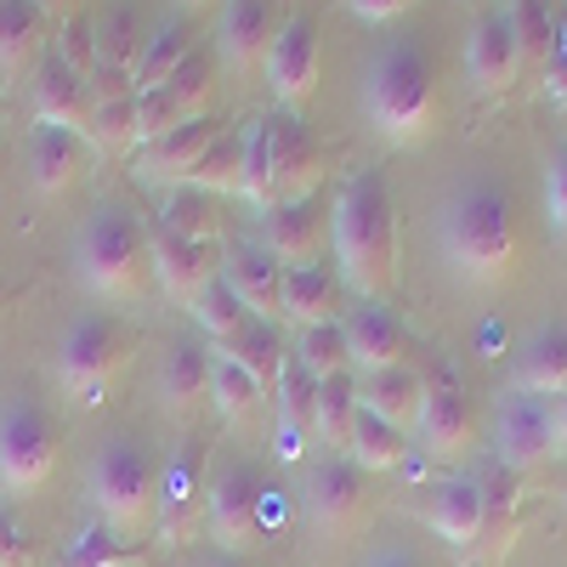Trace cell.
Returning <instances> with one entry per match:
<instances>
[{"instance_id": "obj_1", "label": "cell", "mask_w": 567, "mask_h": 567, "mask_svg": "<svg viewBox=\"0 0 567 567\" xmlns=\"http://www.w3.org/2000/svg\"><path fill=\"white\" fill-rule=\"evenodd\" d=\"M329 227H336V272L363 301H386L398 290V210L381 165L352 171L341 182Z\"/></svg>"}, {"instance_id": "obj_2", "label": "cell", "mask_w": 567, "mask_h": 567, "mask_svg": "<svg viewBox=\"0 0 567 567\" xmlns=\"http://www.w3.org/2000/svg\"><path fill=\"white\" fill-rule=\"evenodd\" d=\"M443 261L471 290H494L516 272V216L494 182H465L437 210Z\"/></svg>"}, {"instance_id": "obj_3", "label": "cell", "mask_w": 567, "mask_h": 567, "mask_svg": "<svg viewBox=\"0 0 567 567\" xmlns=\"http://www.w3.org/2000/svg\"><path fill=\"white\" fill-rule=\"evenodd\" d=\"M363 120L374 136H386L392 148H420L437 136L443 97H437V69L414 40H386L363 69Z\"/></svg>"}, {"instance_id": "obj_4", "label": "cell", "mask_w": 567, "mask_h": 567, "mask_svg": "<svg viewBox=\"0 0 567 567\" xmlns=\"http://www.w3.org/2000/svg\"><path fill=\"white\" fill-rule=\"evenodd\" d=\"M148 227H142L125 205H97L80 233H74V272L85 284V296H97L103 307H131L148 296Z\"/></svg>"}, {"instance_id": "obj_5", "label": "cell", "mask_w": 567, "mask_h": 567, "mask_svg": "<svg viewBox=\"0 0 567 567\" xmlns=\"http://www.w3.org/2000/svg\"><path fill=\"white\" fill-rule=\"evenodd\" d=\"M85 494L103 528H114L120 539H136L148 534L159 511V465L136 437H109L85 465Z\"/></svg>"}, {"instance_id": "obj_6", "label": "cell", "mask_w": 567, "mask_h": 567, "mask_svg": "<svg viewBox=\"0 0 567 567\" xmlns=\"http://www.w3.org/2000/svg\"><path fill=\"white\" fill-rule=\"evenodd\" d=\"M136 336L114 318V312H80L63 329V347H58V381L69 398L80 403H103L109 386L120 381V369L131 363Z\"/></svg>"}, {"instance_id": "obj_7", "label": "cell", "mask_w": 567, "mask_h": 567, "mask_svg": "<svg viewBox=\"0 0 567 567\" xmlns=\"http://www.w3.org/2000/svg\"><path fill=\"white\" fill-rule=\"evenodd\" d=\"M52 465H58V420L23 392L0 398V494L12 499L40 494Z\"/></svg>"}, {"instance_id": "obj_8", "label": "cell", "mask_w": 567, "mask_h": 567, "mask_svg": "<svg viewBox=\"0 0 567 567\" xmlns=\"http://www.w3.org/2000/svg\"><path fill=\"white\" fill-rule=\"evenodd\" d=\"M261 499H267V483L250 460H221L210 471V494H205V523L216 534V545L227 556H245L261 545L267 523H261Z\"/></svg>"}, {"instance_id": "obj_9", "label": "cell", "mask_w": 567, "mask_h": 567, "mask_svg": "<svg viewBox=\"0 0 567 567\" xmlns=\"http://www.w3.org/2000/svg\"><path fill=\"white\" fill-rule=\"evenodd\" d=\"M216 103V58L205 45H194V58H187L165 85L154 91H136V142H154L187 120H205Z\"/></svg>"}, {"instance_id": "obj_10", "label": "cell", "mask_w": 567, "mask_h": 567, "mask_svg": "<svg viewBox=\"0 0 567 567\" xmlns=\"http://www.w3.org/2000/svg\"><path fill=\"white\" fill-rule=\"evenodd\" d=\"M318 63H323L318 23H312L307 12L284 18V23H278V34H272V45H267V58H261V69H267V85H272L278 109L301 114V103L318 91Z\"/></svg>"}, {"instance_id": "obj_11", "label": "cell", "mask_w": 567, "mask_h": 567, "mask_svg": "<svg viewBox=\"0 0 567 567\" xmlns=\"http://www.w3.org/2000/svg\"><path fill=\"white\" fill-rule=\"evenodd\" d=\"M267 131H272V194L278 199H312L318 187H323V176H329L323 142L290 109H272L267 114Z\"/></svg>"}, {"instance_id": "obj_12", "label": "cell", "mask_w": 567, "mask_h": 567, "mask_svg": "<svg viewBox=\"0 0 567 567\" xmlns=\"http://www.w3.org/2000/svg\"><path fill=\"white\" fill-rule=\"evenodd\" d=\"M494 449L505 471H534L556 454V409L534 392H505L494 420Z\"/></svg>"}, {"instance_id": "obj_13", "label": "cell", "mask_w": 567, "mask_h": 567, "mask_svg": "<svg viewBox=\"0 0 567 567\" xmlns=\"http://www.w3.org/2000/svg\"><path fill=\"white\" fill-rule=\"evenodd\" d=\"M205 494H210V471H205V449H176L159 471V511L154 528L165 545H187L205 516Z\"/></svg>"}, {"instance_id": "obj_14", "label": "cell", "mask_w": 567, "mask_h": 567, "mask_svg": "<svg viewBox=\"0 0 567 567\" xmlns=\"http://www.w3.org/2000/svg\"><path fill=\"white\" fill-rule=\"evenodd\" d=\"M148 250H154L159 290L176 307H187V312H194V301L221 278V250L216 245H199V239H182V233H171V227H154L148 233Z\"/></svg>"}, {"instance_id": "obj_15", "label": "cell", "mask_w": 567, "mask_h": 567, "mask_svg": "<svg viewBox=\"0 0 567 567\" xmlns=\"http://www.w3.org/2000/svg\"><path fill=\"white\" fill-rule=\"evenodd\" d=\"M301 505H307V523L318 534H347L358 516H363V471L347 460V454H323L312 471H307V488H301Z\"/></svg>"}, {"instance_id": "obj_16", "label": "cell", "mask_w": 567, "mask_h": 567, "mask_svg": "<svg viewBox=\"0 0 567 567\" xmlns=\"http://www.w3.org/2000/svg\"><path fill=\"white\" fill-rule=\"evenodd\" d=\"M323 239H329V216H323V199H278L272 210H261V245L272 250V261L284 267H307L323 256Z\"/></svg>"}, {"instance_id": "obj_17", "label": "cell", "mask_w": 567, "mask_h": 567, "mask_svg": "<svg viewBox=\"0 0 567 567\" xmlns=\"http://www.w3.org/2000/svg\"><path fill=\"white\" fill-rule=\"evenodd\" d=\"M227 131V120L205 114V120H187L154 142H142V159H136V176L142 182H159V187H182L187 176H194V165L210 154V142Z\"/></svg>"}, {"instance_id": "obj_18", "label": "cell", "mask_w": 567, "mask_h": 567, "mask_svg": "<svg viewBox=\"0 0 567 567\" xmlns=\"http://www.w3.org/2000/svg\"><path fill=\"white\" fill-rule=\"evenodd\" d=\"M29 103H34V120L40 125H63L74 136H85V120H91V85L85 74H74L58 52H45L29 74Z\"/></svg>"}, {"instance_id": "obj_19", "label": "cell", "mask_w": 567, "mask_h": 567, "mask_svg": "<svg viewBox=\"0 0 567 567\" xmlns=\"http://www.w3.org/2000/svg\"><path fill=\"white\" fill-rule=\"evenodd\" d=\"M341 329H347V347H352V369H363V374L398 369V363H409V352H414L409 329H403V323L392 318V307H381V301L352 307V312L341 318Z\"/></svg>"}, {"instance_id": "obj_20", "label": "cell", "mask_w": 567, "mask_h": 567, "mask_svg": "<svg viewBox=\"0 0 567 567\" xmlns=\"http://www.w3.org/2000/svg\"><path fill=\"white\" fill-rule=\"evenodd\" d=\"M221 278L233 284V296L245 301L250 318H267V323L284 318V261H272V250L261 239L256 245H233L221 256Z\"/></svg>"}, {"instance_id": "obj_21", "label": "cell", "mask_w": 567, "mask_h": 567, "mask_svg": "<svg viewBox=\"0 0 567 567\" xmlns=\"http://www.w3.org/2000/svg\"><path fill=\"white\" fill-rule=\"evenodd\" d=\"M516 74H523V63H516L511 18L505 12L477 18V29H471V40H465V80H471V91H477V97H499V91H511Z\"/></svg>"}, {"instance_id": "obj_22", "label": "cell", "mask_w": 567, "mask_h": 567, "mask_svg": "<svg viewBox=\"0 0 567 567\" xmlns=\"http://www.w3.org/2000/svg\"><path fill=\"white\" fill-rule=\"evenodd\" d=\"M278 34V7L272 0H221V29H216V52L233 74H245L267 58V45Z\"/></svg>"}, {"instance_id": "obj_23", "label": "cell", "mask_w": 567, "mask_h": 567, "mask_svg": "<svg viewBox=\"0 0 567 567\" xmlns=\"http://www.w3.org/2000/svg\"><path fill=\"white\" fill-rule=\"evenodd\" d=\"M471 437H477V420H471V403L465 392L449 381V374H437L432 392H425V409H420V443L432 460H460L471 449Z\"/></svg>"}, {"instance_id": "obj_24", "label": "cell", "mask_w": 567, "mask_h": 567, "mask_svg": "<svg viewBox=\"0 0 567 567\" xmlns=\"http://www.w3.org/2000/svg\"><path fill=\"white\" fill-rule=\"evenodd\" d=\"M210 369H216V352L205 341H176L159 363V403L176 420H194L210 403Z\"/></svg>"}, {"instance_id": "obj_25", "label": "cell", "mask_w": 567, "mask_h": 567, "mask_svg": "<svg viewBox=\"0 0 567 567\" xmlns=\"http://www.w3.org/2000/svg\"><path fill=\"white\" fill-rule=\"evenodd\" d=\"M85 171V136L63 131V125H34L29 131V182L40 199H58L80 182Z\"/></svg>"}, {"instance_id": "obj_26", "label": "cell", "mask_w": 567, "mask_h": 567, "mask_svg": "<svg viewBox=\"0 0 567 567\" xmlns=\"http://www.w3.org/2000/svg\"><path fill=\"white\" fill-rule=\"evenodd\" d=\"M425 392H432V381H425L420 369H409V363H398V369H374V374H358V403H363L369 414L392 420L398 432L420 425Z\"/></svg>"}, {"instance_id": "obj_27", "label": "cell", "mask_w": 567, "mask_h": 567, "mask_svg": "<svg viewBox=\"0 0 567 567\" xmlns=\"http://www.w3.org/2000/svg\"><path fill=\"white\" fill-rule=\"evenodd\" d=\"M425 523H432L449 545H477L483 539V477H443L425 505Z\"/></svg>"}, {"instance_id": "obj_28", "label": "cell", "mask_w": 567, "mask_h": 567, "mask_svg": "<svg viewBox=\"0 0 567 567\" xmlns=\"http://www.w3.org/2000/svg\"><path fill=\"white\" fill-rule=\"evenodd\" d=\"M516 392L561 398L567 392V323H545L516 352Z\"/></svg>"}, {"instance_id": "obj_29", "label": "cell", "mask_w": 567, "mask_h": 567, "mask_svg": "<svg viewBox=\"0 0 567 567\" xmlns=\"http://www.w3.org/2000/svg\"><path fill=\"white\" fill-rule=\"evenodd\" d=\"M45 7L40 0H0V80H23L40 63Z\"/></svg>"}, {"instance_id": "obj_30", "label": "cell", "mask_w": 567, "mask_h": 567, "mask_svg": "<svg viewBox=\"0 0 567 567\" xmlns=\"http://www.w3.org/2000/svg\"><path fill=\"white\" fill-rule=\"evenodd\" d=\"M329 318H336V272L323 261L284 267V323L312 329V323H329Z\"/></svg>"}, {"instance_id": "obj_31", "label": "cell", "mask_w": 567, "mask_h": 567, "mask_svg": "<svg viewBox=\"0 0 567 567\" xmlns=\"http://www.w3.org/2000/svg\"><path fill=\"white\" fill-rule=\"evenodd\" d=\"M358 374H329L318 381V409H312V437L329 449V454H347L352 443V425H358Z\"/></svg>"}, {"instance_id": "obj_32", "label": "cell", "mask_w": 567, "mask_h": 567, "mask_svg": "<svg viewBox=\"0 0 567 567\" xmlns=\"http://www.w3.org/2000/svg\"><path fill=\"white\" fill-rule=\"evenodd\" d=\"M347 460L363 471V477H381V471H398L409 465V432H398L392 420L358 409V425H352V443H347Z\"/></svg>"}, {"instance_id": "obj_33", "label": "cell", "mask_w": 567, "mask_h": 567, "mask_svg": "<svg viewBox=\"0 0 567 567\" xmlns=\"http://www.w3.org/2000/svg\"><path fill=\"white\" fill-rule=\"evenodd\" d=\"M210 352H221V358H233L239 369H250L267 392L278 386L284 363H290V352H284V336H278V323H267V318H245L239 336H233L227 347H210Z\"/></svg>"}, {"instance_id": "obj_34", "label": "cell", "mask_w": 567, "mask_h": 567, "mask_svg": "<svg viewBox=\"0 0 567 567\" xmlns=\"http://www.w3.org/2000/svg\"><path fill=\"white\" fill-rule=\"evenodd\" d=\"M187 187H199V194H210V199H221V194L239 199V194H245V125H227V131L210 142V154L194 165Z\"/></svg>"}, {"instance_id": "obj_35", "label": "cell", "mask_w": 567, "mask_h": 567, "mask_svg": "<svg viewBox=\"0 0 567 567\" xmlns=\"http://www.w3.org/2000/svg\"><path fill=\"white\" fill-rule=\"evenodd\" d=\"M187 58H194V34H187V23L182 18H165L148 40H142V52H136V91H154V85H165Z\"/></svg>"}, {"instance_id": "obj_36", "label": "cell", "mask_w": 567, "mask_h": 567, "mask_svg": "<svg viewBox=\"0 0 567 567\" xmlns=\"http://www.w3.org/2000/svg\"><path fill=\"white\" fill-rule=\"evenodd\" d=\"M511 18V34H516V63L523 74H545V63L556 58V18L545 0H511L505 7Z\"/></svg>"}, {"instance_id": "obj_37", "label": "cell", "mask_w": 567, "mask_h": 567, "mask_svg": "<svg viewBox=\"0 0 567 567\" xmlns=\"http://www.w3.org/2000/svg\"><path fill=\"white\" fill-rule=\"evenodd\" d=\"M142 561H148V550H142L136 539H120V534L103 528V523L74 528V539H69L63 556H58V567H142Z\"/></svg>"}, {"instance_id": "obj_38", "label": "cell", "mask_w": 567, "mask_h": 567, "mask_svg": "<svg viewBox=\"0 0 567 567\" xmlns=\"http://www.w3.org/2000/svg\"><path fill=\"white\" fill-rule=\"evenodd\" d=\"M210 403L221 409L227 425H250V420L261 414V403H267V386L256 381L250 369H239L233 358L216 352V369H210Z\"/></svg>"}, {"instance_id": "obj_39", "label": "cell", "mask_w": 567, "mask_h": 567, "mask_svg": "<svg viewBox=\"0 0 567 567\" xmlns=\"http://www.w3.org/2000/svg\"><path fill=\"white\" fill-rule=\"evenodd\" d=\"M159 227L182 233V239H199V245H216V233H221V210L210 194H199V187H171L165 194V210H159Z\"/></svg>"}, {"instance_id": "obj_40", "label": "cell", "mask_w": 567, "mask_h": 567, "mask_svg": "<svg viewBox=\"0 0 567 567\" xmlns=\"http://www.w3.org/2000/svg\"><path fill=\"white\" fill-rule=\"evenodd\" d=\"M245 205L256 210H272L278 194H272V131H267V114L245 120Z\"/></svg>"}, {"instance_id": "obj_41", "label": "cell", "mask_w": 567, "mask_h": 567, "mask_svg": "<svg viewBox=\"0 0 567 567\" xmlns=\"http://www.w3.org/2000/svg\"><path fill=\"white\" fill-rule=\"evenodd\" d=\"M85 148H91V154H131V148H136V97H120V103H91V120H85Z\"/></svg>"}, {"instance_id": "obj_42", "label": "cell", "mask_w": 567, "mask_h": 567, "mask_svg": "<svg viewBox=\"0 0 567 567\" xmlns=\"http://www.w3.org/2000/svg\"><path fill=\"white\" fill-rule=\"evenodd\" d=\"M318 381H329V374H347L352 369V347H347V329H341V318H329V323H312V329H301V341L290 347Z\"/></svg>"}, {"instance_id": "obj_43", "label": "cell", "mask_w": 567, "mask_h": 567, "mask_svg": "<svg viewBox=\"0 0 567 567\" xmlns=\"http://www.w3.org/2000/svg\"><path fill=\"white\" fill-rule=\"evenodd\" d=\"M142 40H148V29H142L136 7H109V12L97 18V63H109V69H136Z\"/></svg>"}, {"instance_id": "obj_44", "label": "cell", "mask_w": 567, "mask_h": 567, "mask_svg": "<svg viewBox=\"0 0 567 567\" xmlns=\"http://www.w3.org/2000/svg\"><path fill=\"white\" fill-rule=\"evenodd\" d=\"M194 318H199V329L210 336V347H227V341L245 329V318H250V312H245V301H239V296H233V284H227V278H216L210 290L194 301Z\"/></svg>"}, {"instance_id": "obj_45", "label": "cell", "mask_w": 567, "mask_h": 567, "mask_svg": "<svg viewBox=\"0 0 567 567\" xmlns=\"http://www.w3.org/2000/svg\"><path fill=\"white\" fill-rule=\"evenodd\" d=\"M52 52H58L74 74H91V69H97V18H69V23H63V40L52 45Z\"/></svg>"}, {"instance_id": "obj_46", "label": "cell", "mask_w": 567, "mask_h": 567, "mask_svg": "<svg viewBox=\"0 0 567 567\" xmlns=\"http://www.w3.org/2000/svg\"><path fill=\"white\" fill-rule=\"evenodd\" d=\"M545 216H550V233L567 245V136L545 165Z\"/></svg>"}, {"instance_id": "obj_47", "label": "cell", "mask_w": 567, "mask_h": 567, "mask_svg": "<svg viewBox=\"0 0 567 567\" xmlns=\"http://www.w3.org/2000/svg\"><path fill=\"white\" fill-rule=\"evenodd\" d=\"M34 561H40V550L23 534V523L12 511H0V567H34Z\"/></svg>"}, {"instance_id": "obj_48", "label": "cell", "mask_w": 567, "mask_h": 567, "mask_svg": "<svg viewBox=\"0 0 567 567\" xmlns=\"http://www.w3.org/2000/svg\"><path fill=\"white\" fill-rule=\"evenodd\" d=\"M85 85H91V103H120V97H136V74L131 69H109V63H97L85 74Z\"/></svg>"}, {"instance_id": "obj_49", "label": "cell", "mask_w": 567, "mask_h": 567, "mask_svg": "<svg viewBox=\"0 0 567 567\" xmlns=\"http://www.w3.org/2000/svg\"><path fill=\"white\" fill-rule=\"evenodd\" d=\"M341 7H347L358 23H392V18H403L409 7H420V0H341Z\"/></svg>"}, {"instance_id": "obj_50", "label": "cell", "mask_w": 567, "mask_h": 567, "mask_svg": "<svg viewBox=\"0 0 567 567\" xmlns=\"http://www.w3.org/2000/svg\"><path fill=\"white\" fill-rule=\"evenodd\" d=\"M539 80H545V97L567 114V52H556V58L545 63V74H539Z\"/></svg>"}, {"instance_id": "obj_51", "label": "cell", "mask_w": 567, "mask_h": 567, "mask_svg": "<svg viewBox=\"0 0 567 567\" xmlns=\"http://www.w3.org/2000/svg\"><path fill=\"white\" fill-rule=\"evenodd\" d=\"M369 567H420V561H414L409 550H381V556H374Z\"/></svg>"}, {"instance_id": "obj_52", "label": "cell", "mask_w": 567, "mask_h": 567, "mask_svg": "<svg viewBox=\"0 0 567 567\" xmlns=\"http://www.w3.org/2000/svg\"><path fill=\"white\" fill-rule=\"evenodd\" d=\"M556 454H567V392L556 403Z\"/></svg>"}, {"instance_id": "obj_53", "label": "cell", "mask_w": 567, "mask_h": 567, "mask_svg": "<svg viewBox=\"0 0 567 567\" xmlns=\"http://www.w3.org/2000/svg\"><path fill=\"white\" fill-rule=\"evenodd\" d=\"M210 0H176V12H205Z\"/></svg>"}, {"instance_id": "obj_54", "label": "cell", "mask_w": 567, "mask_h": 567, "mask_svg": "<svg viewBox=\"0 0 567 567\" xmlns=\"http://www.w3.org/2000/svg\"><path fill=\"white\" fill-rule=\"evenodd\" d=\"M205 567H245L239 556H221V561H205Z\"/></svg>"}]
</instances>
